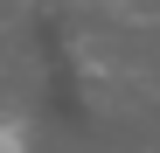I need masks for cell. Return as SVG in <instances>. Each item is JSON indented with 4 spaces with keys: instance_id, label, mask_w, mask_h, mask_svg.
<instances>
[{
    "instance_id": "6da1fadb",
    "label": "cell",
    "mask_w": 160,
    "mask_h": 153,
    "mask_svg": "<svg viewBox=\"0 0 160 153\" xmlns=\"http://www.w3.org/2000/svg\"><path fill=\"white\" fill-rule=\"evenodd\" d=\"M0 153H28V125L0 111Z\"/></svg>"
}]
</instances>
